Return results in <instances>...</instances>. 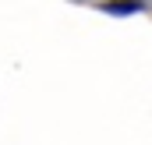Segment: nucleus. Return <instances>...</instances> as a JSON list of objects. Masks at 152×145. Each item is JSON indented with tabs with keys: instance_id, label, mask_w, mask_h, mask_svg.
<instances>
[{
	"instance_id": "obj_1",
	"label": "nucleus",
	"mask_w": 152,
	"mask_h": 145,
	"mask_svg": "<svg viewBox=\"0 0 152 145\" xmlns=\"http://www.w3.org/2000/svg\"><path fill=\"white\" fill-rule=\"evenodd\" d=\"M103 7H106V14H138L142 11V0H110Z\"/></svg>"
}]
</instances>
